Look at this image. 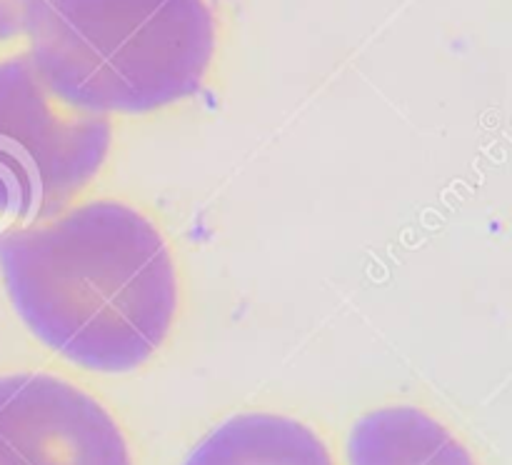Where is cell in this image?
Instances as JSON below:
<instances>
[{"label":"cell","instance_id":"6da1fadb","mask_svg":"<svg viewBox=\"0 0 512 465\" xmlns=\"http://www.w3.org/2000/svg\"><path fill=\"white\" fill-rule=\"evenodd\" d=\"M0 280L20 323L68 365L135 373L173 335L178 260L138 205L88 198L0 233Z\"/></svg>","mask_w":512,"mask_h":465},{"label":"cell","instance_id":"7a4b0ae2","mask_svg":"<svg viewBox=\"0 0 512 465\" xmlns=\"http://www.w3.org/2000/svg\"><path fill=\"white\" fill-rule=\"evenodd\" d=\"M28 58L83 113L150 115L203 88L218 50L210 0H38Z\"/></svg>","mask_w":512,"mask_h":465},{"label":"cell","instance_id":"3957f363","mask_svg":"<svg viewBox=\"0 0 512 465\" xmlns=\"http://www.w3.org/2000/svg\"><path fill=\"white\" fill-rule=\"evenodd\" d=\"M110 148V118L55 98L28 55L0 60V218L35 223L78 203Z\"/></svg>","mask_w":512,"mask_h":465},{"label":"cell","instance_id":"277c9868","mask_svg":"<svg viewBox=\"0 0 512 465\" xmlns=\"http://www.w3.org/2000/svg\"><path fill=\"white\" fill-rule=\"evenodd\" d=\"M0 465H135L113 410L50 370L0 373Z\"/></svg>","mask_w":512,"mask_h":465},{"label":"cell","instance_id":"5b68a950","mask_svg":"<svg viewBox=\"0 0 512 465\" xmlns=\"http://www.w3.org/2000/svg\"><path fill=\"white\" fill-rule=\"evenodd\" d=\"M183 465H338L318 430L293 415L248 410L195 443Z\"/></svg>","mask_w":512,"mask_h":465},{"label":"cell","instance_id":"8992f818","mask_svg":"<svg viewBox=\"0 0 512 465\" xmlns=\"http://www.w3.org/2000/svg\"><path fill=\"white\" fill-rule=\"evenodd\" d=\"M348 465H478L468 445L415 405L368 410L348 433Z\"/></svg>","mask_w":512,"mask_h":465},{"label":"cell","instance_id":"52a82bcc","mask_svg":"<svg viewBox=\"0 0 512 465\" xmlns=\"http://www.w3.org/2000/svg\"><path fill=\"white\" fill-rule=\"evenodd\" d=\"M38 0H0V45L28 30V20Z\"/></svg>","mask_w":512,"mask_h":465}]
</instances>
